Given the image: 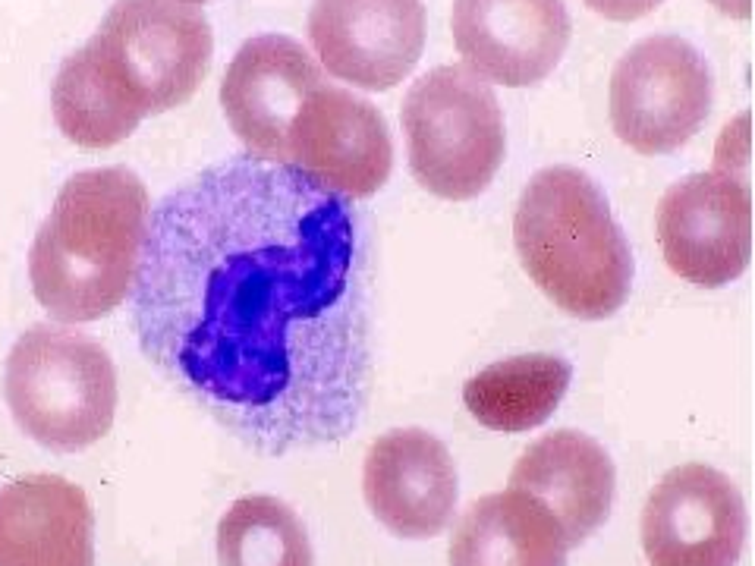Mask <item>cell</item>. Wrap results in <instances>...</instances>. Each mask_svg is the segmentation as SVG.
Returning a JSON list of instances; mask_svg holds the SVG:
<instances>
[{
  "instance_id": "cell-14",
  "label": "cell",
  "mask_w": 755,
  "mask_h": 566,
  "mask_svg": "<svg viewBox=\"0 0 755 566\" xmlns=\"http://www.w3.org/2000/svg\"><path fill=\"white\" fill-rule=\"evenodd\" d=\"M325 82L315 57L290 35H255L233 54L221 82V107L249 155L287 164L290 120Z\"/></svg>"
},
{
  "instance_id": "cell-16",
  "label": "cell",
  "mask_w": 755,
  "mask_h": 566,
  "mask_svg": "<svg viewBox=\"0 0 755 566\" xmlns=\"http://www.w3.org/2000/svg\"><path fill=\"white\" fill-rule=\"evenodd\" d=\"M0 566H95V513L85 491L48 472L0 488Z\"/></svg>"
},
{
  "instance_id": "cell-7",
  "label": "cell",
  "mask_w": 755,
  "mask_h": 566,
  "mask_svg": "<svg viewBox=\"0 0 755 566\" xmlns=\"http://www.w3.org/2000/svg\"><path fill=\"white\" fill-rule=\"evenodd\" d=\"M715 98L708 60L680 35H649L617 60L611 123L639 155H671L705 126Z\"/></svg>"
},
{
  "instance_id": "cell-15",
  "label": "cell",
  "mask_w": 755,
  "mask_h": 566,
  "mask_svg": "<svg viewBox=\"0 0 755 566\" xmlns=\"http://www.w3.org/2000/svg\"><path fill=\"white\" fill-rule=\"evenodd\" d=\"M510 488L535 497L564 532L567 548L586 544L614 507L617 472L595 438L560 428L538 438L510 472Z\"/></svg>"
},
{
  "instance_id": "cell-13",
  "label": "cell",
  "mask_w": 755,
  "mask_h": 566,
  "mask_svg": "<svg viewBox=\"0 0 755 566\" xmlns=\"http://www.w3.org/2000/svg\"><path fill=\"white\" fill-rule=\"evenodd\" d=\"M450 29L469 70L507 89L545 82L573 35L564 0H453Z\"/></svg>"
},
{
  "instance_id": "cell-5",
  "label": "cell",
  "mask_w": 755,
  "mask_h": 566,
  "mask_svg": "<svg viewBox=\"0 0 755 566\" xmlns=\"http://www.w3.org/2000/svg\"><path fill=\"white\" fill-rule=\"evenodd\" d=\"M400 120L409 170L438 199H476L504 164L507 133L498 95L463 63H444L409 85Z\"/></svg>"
},
{
  "instance_id": "cell-8",
  "label": "cell",
  "mask_w": 755,
  "mask_h": 566,
  "mask_svg": "<svg viewBox=\"0 0 755 566\" xmlns=\"http://www.w3.org/2000/svg\"><path fill=\"white\" fill-rule=\"evenodd\" d=\"M658 243L667 268L702 290L737 280L752 258V195L724 167L689 173L661 195Z\"/></svg>"
},
{
  "instance_id": "cell-18",
  "label": "cell",
  "mask_w": 755,
  "mask_h": 566,
  "mask_svg": "<svg viewBox=\"0 0 755 566\" xmlns=\"http://www.w3.org/2000/svg\"><path fill=\"white\" fill-rule=\"evenodd\" d=\"M570 381L573 365L564 356H513L472 375L463 387V403L479 425L504 434H523L554 416Z\"/></svg>"
},
{
  "instance_id": "cell-4",
  "label": "cell",
  "mask_w": 755,
  "mask_h": 566,
  "mask_svg": "<svg viewBox=\"0 0 755 566\" xmlns=\"http://www.w3.org/2000/svg\"><path fill=\"white\" fill-rule=\"evenodd\" d=\"M4 397L26 438L54 453H76L114 425L117 368L98 340L32 324L7 356Z\"/></svg>"
},
{
  "instance_id": "cell-23",
  "label": "cell",
  "mask_w": 755,
  "mask_h": 566,
  "mask_svg": "<svg viewBox=\"0 0 755 566\" xmlns=\"http://www.w3.org/2000/svg\"><path fill=\"white\" fill-rule=\"evenodd\" d=\"M180 4H189V7H196V4H205V0H180Z\"/></svg>"
},
{
  "instance_id": "cell-9",
  "label": "cell",
  "mask_w": 755,
  "mask_h": 566,
  "mask_svg": "<svg viewBox=\"0 0 755 566\" xmlns=\"http://www.w3.org/2000/svg\"><path fill=\"white\" fill-rule=\"evenodd\" d=\"M746 504L733 478L686 463L667 472L642 510L649 566H737L746 544Z\"/></svg>"
},
{
  "instance_id": "cell-19",
  "label": "cell",
  "mask_w": 755,
  "mask_h": 566,
  "mask_svg": "<svg viewBox=\"0 0 755 566\" xmlns=\"http://www.w3.org/2000/svg\"><path fill=\"white\" fill-rule=\"evenodd\" d=\"M51 107L60 133L82 148H111L133 136L145 120L85 45L63 57L51 85Z\"/></svg>"
},
{
  "instance_id": "cell-2",
  "label": "cell",
  "mask_w": 755,
  "mask_h": 566,
  "mask_svg": "<svg viewBox=\"0 0 755 566\" xmlns=\"http://www.w3.org/2000/svg\"><path fill=\"white\" fill-rule=\"evenodd\" d=\"M148 214V189L129 167L73 173L29 249V283L41 309L60 324L120 309L133 293Z\"/></svg>"
},
{
  "instance_id": "cell-10",
  "label": "cell",
  "mask_w": 755,
  "mask_h": 566,
  "mask_svg": "<svg viewBox=\"0 0 755 566\" xmlns=\"http://www.w3.org/2000/svg\"><path fill=\"white\" fill-rule=\"evenodd\" d=\"M287 161L343 199H369L391 177V129L372 101L321 82L290 120Z\"/></svg>"
},
{
  "instance_id": "cell-12",
  "label": "cell",
  "mask_w": 755,
  "mask_h": 566,
  "mask_svg": "<svg viewBox=\"0 0 755 566\" xmlns=\"http://www.w3.org/2000/svg\"><path fill=\"white\" fill-rule=\"evenodd\" d=\"M362 494L381 526L406 541L441 535L457 513V463L425 428H394L365 453Z\"/></svg>"
},
{
  "instance_id": "cell-22",
  "label": "cell",
  "mask_w": 755,
  "mask_h": 566,
  "mask_svg": "<svg viewBox=\"0 0 755 566\" xmlns=\"http://www.w3.org/2000/svg\"><path fill=\"white\" fill-rule=\"evenodd\" d=\"M708 4H715L724 16H733V19H746L749 16V0H708Z\"/></svg>"
},
{
  "instance_id": "cell-17",
  "label": "cell",
  "mask_w": 755,
  "mask_h": 566,
  "mask_svg": "<svg viewBox=\"0 0 755 566\" xmlns=\"http://www.w3.org/2000/svg\"><path fill=\"white\" fill-rule=\"evenodd\" d=\"M557 519L526 491L472 500L450 535V566H567Z\"/></svg>"
},
{
  "instance_id": "cell-21",
  "label": "cell",
  "mask_w": 755,
  "mask_h": 566,
  "mask_svg": "<svg viewBox=\"0 0 755 566\" xmlns=\"http://www.w3.org/2000/svg\"><path fill=\"white\" fill-rule=\"evenodd\" d=\"M586 7H592L604 19H614V23H633V19H642L661 7V0H586Z\"/></svg>"
},
{
  "instance_id": "cell-1",
  "label": "cell",
  "mask_w": 755,
  "mask_h": 566,
  "mask_svg": "<svg viewBox=\"0 0 755 566\" xmlns=\"http://www.w3.org/2000/svg\"><path fill=\"white\" fill-rule=\"evenodd\" d=\"M148 362L258 453L340 444L372 394L365 230L350 199L236 155L148 214L133 277Z\"/></svg>"
},
{
  "instance_id": "cell-20",
  "label": "cell",
  "mask_w": 755,
  "mask_h": 566,
  "mask_svg": "<svg viewBox=\"0 0 755 566\" xmlns=\"http://www.w3.org/2000/svg\"><path fill=\"white\" fill-rule=\"evenodd\" d=\"M218 566H315V551L290 504L249 494L218 522Z\"/></svg>"
},
{
  "instance_id": "cell-3",
  "label": "cell",
  "mask_w": 755,
  "mask_h": 566,
  "mask_svg": "<svg viewBox=\"0 0 755 566\" xmlns=\"http://www.w3.org/2000/svg\"><path fill=\"white\" fill-rule=\"evenodd\" d=\"M513 243L532 283L579 321H604L630 299L636 261L608 195L579 167H545L526 183Z\"/></svg>"
},
{
  "instance_id": "cell-6",
  "label": "cell",
  "mask_w": 755,
  "mask_h": 566,
  "mask_svg": "<svg viewBox=\"0 0 755 566\" xmlns=\"http://www.w3.org/2000/svg\"><path fill=\"white\" fill-rule=\"evenodd\" d=\"M85 48L123 98L151 117L196 95L214 35L205 13L180 0H117Z\"/></svg>"
},
{
  "instance_id": "cell-11",
  "label": "cell",
  "mask_w": 755,
  "mask_h": 566,
  "mask_svg": "<svg viewBox=\"0 0 755 566\" xmlns=\"http://www.w3.org/2000/svg\"><path fill=\"white\" fill-rule=\"evenodd\" d=\"M309 41L331 76L387 92L425 51V7L422 0H315Z\"/></svg>"
}]
</instances>
